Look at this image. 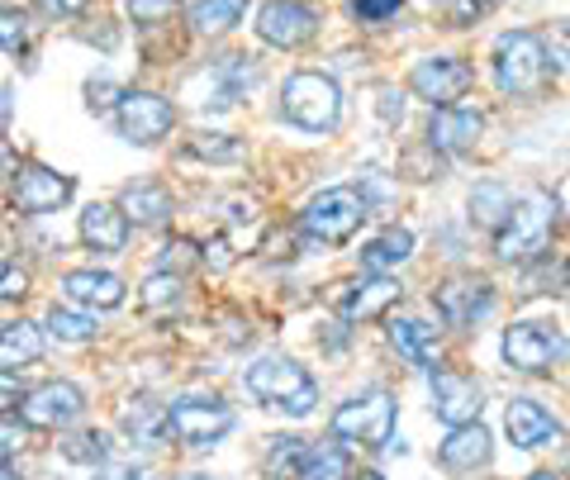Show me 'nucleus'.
<instances>
[{
	"label": "nucleus",
	"instance_id": "nucleus-8",
	"mask_svg": "<svg viewBox=\"0 0 570 480\" xmlns=\"http://www.w3.org/2000/svg\"><path fill=\"white\" fill-rule=\"evenodd\" d=\"M167 423H171L176 438L190 442V448H214V442L234 429V409L214 395H186L167 409Z\"/></svg>",
	"mask_w": 570,
	"mask_h": 480
},
{
	"label": "nucleus",
	"instance_id": "nucleus-53",
	"mask_svg": "<svg viewBox=\"0 0 570 480\" xmlns=\"http://www.w3.org/2000/svg\"><path fill=\"white\" fill-rule=\"evenodd\" d=\"M532 480H557V476H551V471H538V476H532Z\"/></svg>",
	"mask_w": 570,
	"mask_h": 480
},
{
	"label": "nucleus",
	"instance_id": "nucleus-25",
	"mask_svg": "<svg viewBox=\"0 0 570 480\" xmlns=\"http://www.w3.org/2000/svg\"><path fill=\"white\" fill-rule=\"evenodd\" d=\"M409 257H414V234H409V228H385L381 238H371L362 253H356L362 272H395Z\"/></svg>",
	"mask_w": 570,
	"mask_h": 480
},
{
	"label": "nucleus",
	"instance_id": "nucleus-30",
	"mask_svg": "<svg viewBox=\"0 0 570 480\" xmlns=\"http://www.w3.org/2000/svg\"><path fill=\"white\" fill-rule=\"evenodd\" d=\"M295 480H347V452L324 442V448H309L305 461H299Z\"/></svg>",
	"mask_w": 570,
	"mask_h": 480
},
{
	"label": "nucleus",
	"instance_id": "nucleus-28",
	"mask_svg": "<svg viewBox=\"0 0 570 480\" xmlns=\"http://www.w3.org/2000/svg\"><path fill=\"white\" fill-rule=\"evenodd\" d=\"M247 0H190L186 6V25L200 33V39H209V33H228L238 20H243Z\"/></svg>",
	"mask_w": 570,
	"mask_h": 480
},
{
	"label": "nucleus",
	"instance_id": "nucleus-34",
	"mask_svg": "<svg viewBox=\"0 0 570 480\" xmlns=\"http://www.w3.org/2000/svg\"><path fill=\"white\" fill-rule=\"evenodd\" d=\"M186 153L205 157V163H243V144L234 134H190Z\"/></svg>",
	"mask_w": 570,
	"mask_h": 480
},
{
	"label": "nucleus",
	"instance_id": "nucleus-11",
	"mask_svg": "<svg viewBox=\"0 0 570 480\" xmlns=\"http://www.w3.org/2000/svg\"><path fill=\"white\" fill-rule=\"evenodd\" d=\"M318 33V10L309 0H266L257 10V39L272 48H305Z\"/></svg>",
	"mask_w": 570,
	"mask_h": 480
},
{
	"label": "nucleus",
	"instance_id": "nucleus-39",
	"mask_svg": "<svg viewBox=\"0 0 570 480\" xmlns=\"http://www.w3.org/2000/svg\"><path fill=\"white\" fill-rule=\"evenodd\" d=\"M119 86L110 81V77H96V81H86V110H91V115H105V110H110V105H119Z\"/></svg>",
	"mask_w": 570,
	"mask_h": 480
},
{
	"label": "nucleus",
	"instance_id": "nucleus-17",
	"mask_svg": "<svg viewBox=\"0 0 570 480\" xmlns=\"http://www.w3.org/2000/svg\"><path fill=\"white\" fill-rule=\"evenodd\" d=\"M480 409H485V390L471 376H461V371H433V414L448 423V429L475 423Z\"/></svg>",
	"mask_w": 570,
	"mask_h": 480
},
{
	"label": "nucleus",
	"instance_id": "nucleus-54",
	"mask_svg": "<svg viewBox=\"0 0 570 480\" xmlns=\"http://www.w3.org/2000/svg\"><path fill=\"white\" fill-rule=\"evenodd\" d=\"M561 33H566V39H570V20H566V25H561Z\"/></svg>",
	"mask_w": 570,
	"mask_h": 480
},
{
	"label": "nucleus",
	"instance_id": "nucleus-37",
	"mask_svg": "<svg viewBox=\"0 0 570 480\" xmlns=\"http://www.w3.org/2000/svg\"><path fill=\"white\" fill-rule=\"evenodd\" d=\"M124 6H129V20H134V25L148 29V25H163L167 14L181 6V0H124Z\"/></svg>",
	"mask_w": 570,
	"mask_h": 480
},
{
	"label": "nucleus",
	"instance_id": "nucleus-40",
	"mask_svg": "<svg viewBox=\"0 0 570 480\" xmlns=\"http://www.w3.org/2000/svg\"><path fill=\"white\" fill-rule=\"evenodd\" d=\"M29 295V272L20 262L0 266V305H10V300H24Z\"/></svg>",
	"mask_w": 570,
	"mask_h": 480
},
{
	"label": "nucleus",
	"instance_id": "nucleus-41",
	"mask_svg": "<svg viewBox=\"0 0 570 480\" xmlns=\"http://www.w3.org/2000/svg\"><path fill=\"white\" fill-rule=\"evenodd\" d=\"M404 0H352V10H356V20H390V14H400Z\"/></svg>",
	"mask_w": 570,
	"mask_h": 480
},
{
	"label": "nucleus",
	"instance_id": "nucleus-35",
	"mask_svg": "<svg viewBox=\"0 0 570 480\" xmlns=\"http://www.w3.org/2000/svg\"><path fill=\"white\" fill-rule=\"evenodd\" d=\"M509 205H513V195L504 190V186H480L475 195H471V219H480V224H490V228H499V219L509 215Z\"/></svg>",
	"mask_w": 570,
	"mask_h": 480
},
{
	"label": "nucleus",
	"instance_id": "nucleus-20",
	"mask_svg": "<svg viewBox=\"0 0 570 480\" xmlns=\"http://www.w3.org/2000/svg\"><path fill=\"white\" fill-rule=\"evenodd\" d=\"M62 295L81 310H119L124 305V281L115 272H67Z\"/></svg>",
	"mask_w": 570,
	"mask_h": 480
},
{
	"label": "nucleus",
	"instance_id": "nucleus-45",
	"mask_svg": "<svg viewBox=\"0 0 570 480\" xmlns=\"http://www.w3.org/2000/svg\"><path fill=\"white\" fill-rule=\"evenodd\" d=\"M14 172H20V153H14L6 138H0V190H6L14 182Z\"/></svg>",
	"mask_w": 570,
	"mask_h": 480
},
{
	"label": "nucleus",
	"instance_id": "nucleus-32",
	"mask_svg": "<svg viewBox=\"0 0 570 480\" xmlns=\"http://www.w3.org/2000/svg\"><path fill=\"white\" fill-rule=\"evenodd\" d=\"M48 329L58 333L62 343H91V337L100 333L91 314H81V310H67V305H52V310H48Z\"/></svg>",
	"mask_w": 570,
	"mask_h": 480
},
{
	"label": "nucleus",
	"instance_id": "nucleus-10",
	"mask_svg": "<svg viewBox=\"0 0 570 480\" xmlns=\"http://www.w3.org/2000/svg\"><path fill=\"white\" fill-rule=\"evenodd\" d=\"M566 357V333L551 324H513L504 333V362L528 376H542Z\"/></svg>",
	"mask_w": 570,
	"mask_h": 480
},
{
	"label": "nucleus",
	"instance_id": "nucleus-50",
	"mask_svg": "<svg viewBox=\"0 0 570 480\" xmlns=\"http://www.w3.org/2000/svg\"><path fill=\"white\" fill-rule=\"evenodd\" d=\"M0 480H20V471H14V467H0Z\"/></svg>",
	"mask_w": 570,
	"mask_h": 480
},
{
	"label": "nucleus",
	"instance_id": "nucleus-23",
	"mask_svg": "<svg viewBox=\"0 0 570 480\" xmlns=\"http://www.w3.org/2000/svg\"><path fill=\"white\" fill-rule=\"evenodd\" d=\"M119 429L129 433L138 448H163L171 438V423H167V409L153 404V400H134L119 409Z\"/></svg>",
	"mask_w": 570,
	"mask_h": 480
},
{
	"label": "nucleus",
	"instance_id": "nucleus-56",
	"mask_svg": "<svg viewBox=\"0 0 570 480\" xmlns=\"http://www.w3.org/2000/svg\"><path fill=\"white\" fill-rule=\"evenodd\" d=\"M566 266H570V262H566Z\"/></svg>",
	"mask_w": 570,
	"mask_h": 480
},
{
	"label": "nucleus",
	"instance_id": "nucleus-4",
	"mask_svg": "<svg viewBox=\"0 0 570 480\" xmlns=\"http://www.w3.org/2000/svg\"><path fill=\"white\" fill-rule=\"evenodd\" d=\"M281 115L305 134H328V129H337V119H343V91H337V81L324 72H295V77H285Z\"/></svg>",
	"mask_w": 570,
	"mask_h": 480
},
{
	"label": "nucleus",
	"instance_id": "nucleus-2",
	"mask_svg": "<svg viewBox=\"0 0 570 480\" xmlns=\"http://www.w3.org/2000/svg\"><path fill=\"white\" fill-rule=\"evenodd\" d=\"M551 81V52L532 29H509L494 39V86L504 96H538Z\"/></svg>",
	"mask_w": 570,
	"mask_h": 480
},
{
	"label": "nucleus",
	"instance_id": "nucleus-48",
	"mask_svg": "<svg viewBox=\"0 0 570 480\" xmlns=\"http://www.w3.org/2000/svg\"><path fill=\"white\" fill-rule=\"evenodd\" d=\"M39 6H43L48 14H81L86 0H39Z\"/></svg>",
	"mask_w": 570,
	"mask_h": 480
},
{
	"label": "nucleus",
	"instance_id": "nucleus-43",
	"mask_svg": "<svg viewBox=\"0 0 570 480\" xmlns=\"http://www.w3.org/2000/svg\"><path fill=\"white\" fill-rule=\"evenodd\" d=\"M200 262H209L214 272H224V266L234 262V253H228V238H214V243H205V247H200Z\"/></svg>",
	"mask_w": 570,
	"mask_h": 480
},
{
	"label": "nucleus",
	"instance_id": "nucleus-16",
	"mask_svg": "<svg viewBox=\"0 0 570 480\" xmlns=\"http://www.w3.org/2000/svg\"><path fill=\"white\" fill-rule=\"evenodd\" d=\"M10 200L20 215H48L71 200V176L48 172V167H20L10 182Z\"/></svg>",
	"mask_w": 570,
	"mask_h": 480
},
{
	"label": "nucleus",
	"instance_id": "nucleus-5",
	"mask_svg": "<svg viewBox=\"0 0 570 480\" xmlns=\"http://www.w3.org/2000/svg\"><path fill=\"white\" fill-rule=\"evenodd\" d=\"M362 224H366V195L356 186H328L305 205L299 234H305L309 243H318V247H337V243H347Z\"/></svg>",
	"mask_w": 570,
	"mask_h": 480
},
{
	"label": "nucleus",
	"instance_id": "nucleus-51",
	"mask_svg": "<svg viewBox=\"0 0 570 480\" xmlns=\"http://www.w3.org/2000/svg\"><path fill=\"white\" fill-rule=\"evenodd\" d=\"M6 115H10V96H6V91H0V119H6Z\"/></svg>",
	"mask_w": 570,
	"mask_h": 480
},
{
	"label": "nucleus",
	"instance_id": "nucleus-29",
	"mask_svg": "<svg viewBox=\"0 0 570 480\" xmlns=\"http://www.w3.org/2000/svg\"><path fill=\"white\" fill-rule=\"evenodd\" d=\"M138 305L148 314H176V310H181V276H176V272L148 276V281H142V291H138Z\"/></svg>",
	"mask_w": 570,
	"mask_h": 480
},
{
	"label": "nucleus",
	"instance_id": "nucleus-33",
	"mask_svg": "<svg viewBox=\"0 0 570 480\" xmlns=\"http://www.w3.org/2000/svg\"><path fill=\"white\" fill-rule=\"evenodd\" d=\"M62 457L67 461H81V467H100L105 457H115V448H110V438H105L100 429H86V433H71L62 442Z\"/></svg>",
	"mask_w": 570,
	"mask_h": 480
},
{
	"label": "nucleus",
	"instance_id": "nucleus-27",
	"mask_svg": "<svg viewBox=\"0 0 570 480\" xmlns=\"http://www.w3.org/2000/svg\"><path fill=\"white\" fill-rule=\"evenodd\" d=\"M43 357V329L39 324H6L0 329V371H14V366H29Z\"/></svg>",
	"mask_w": 570,
	"mask_h": 480
},
{
	"label": "nucleus",
	"instance_id": "nucleus-36",
	"mask_svg": "<svg viewBox=\"0 0 570 480\" xmlns=\"http://www.w3.org/2000/svg\"><path fill=\"white\" fill-rule=\"evenodd\" d=\"M190 266H200V243H190V238H171L163 247V272H190Z\"/></svg>",
	"mask_w": 570,
	"mask_h": 480
},
{
	"label": "nucleus",
	"instance_id": "nucleus-21",
	"mask_svg": "<svg viewBox=\"0 0 570 480\" xmlns=\"http://www.w3.org/2000/svg\"><path fill=\"white\" fill-rule=\"evenodd\" d=\"M81 243L91 253H124L129 243V219L119 205H86L81 209Z\"/></svg>",
	"mask_w": 570,
	"mask_h": 480
},
{
	"label": "nucleus",
	"instance_id": "nucleus-47",
	"mask_svg": "<svg viewBox=\"0 0 570 480\" xmlns=\"http://www.w3.org/2000/svg\"><path fill=\"white\" fill-rule=\"evenodd\" d=\"M20 404V381H14V371H0V409Z\"/></svg>",
	"mask_w": 570,
	"mask_h": 480
},
{
	"label": "nucleus",
	"instance_id": "nucleus-38",
	"mask_svg": "<svg viewBox=\"0 0 570 480\" xmlns=\"http://www.w3.org/2000/svg\"><path fill=\"white\" fill-rule=\"evenodd\" d=\"M29 43V20L20 10H0V48L6 52H20Z\"/></svg>",
	"mask_w": 570,
	"mask_h": 480
},
{
	"label": "nucleus",
	"instance_id": "nucleus-15",
	"mask_svg": "<svg viewBox=\"0 0 570 480\" xmlns=\"http://www.w3.org/2000/svg\"><path fill=\"white\" fill-rule=\"evenodd\" d=\"M480 129H485V110L480 105H433V119H428V148L433 153H471Z\"/></svg>",
	"mask_w": 570,
	"mask_h": 480
},
{
	"label": "nucleus",
	"instance_id": "nucleus-44",
	"mask_svg": "<svg viewBox=\"0 0 570 480\" xmlns=\"http://www.w3.org/2000/svg\"><path fill=\"white\" fill-rule=\"evenodd\" d=\"M100 467H105V480H142V467H134V461H115V457H105Z\"/></svg>",
	"mask_w": 570,
	"mask_h": 480
},
{
	"label": "nucleus",
	"instance_id": "nucleus-12",
	"mask_svg": "<svg viewBox=\"0 0 570 480\" xmlns=\"http://www.w3.org/2000/svg\"><path fill=\"white\" fill-rule=\"evenodd\" d=\"M81 409L86 395L71 381H43L20 400V419L24 429H67V423L81 419Z\"/></svg>",
	"mask_w": 570,
	"mask_h": 480
},
{
	"label": "nucleus",
	"instance_id": "nucleus-46",
	"mask_svg": "<svg viewBox=\"0 0 570 480\" xmlns=\"http://www.w3.org/2000/svg\"><path fill=\"white\" fill-rule=\"evenodd\" d=\"M480 14V0H452V10H448V20L461 29V25H471Z\"/></svg>",
	"mask_w": 570,
	"mask_h": 480
},
{
	"label": "nucleus",
	"instance_id": "nucleus-22",
	"mask_svg": "<svg viewBox=\"0 0 570 480\" xmlns=\"http://www.w3.org/2000/svg\"><path fill=\"white\" fill-rule=\"evenodd\" d=\"M119 209L124 219L138 224V228H153V224H167L171 219V190L157 186V182H138L119 195Z\"/></svg>",
	"mask_w": 570,
	"mask_h": 480
},
{
	"label": "nucleus",
	"instance_id": "nucleus-13",
	"mask_svg": "<svg viewBox=\"0 0 570 480\" xmlns=\"http://www.w3.org/2000/svg\"><path fill=\"white\" fill-rule=\"evenodd\" d=\"M253 81H257L253 58H219L214 67H205L200 77H190L186 91H200V100H195L200 110H228Z\"/></svg>",
	"mask_w": 570,
	"mask_h": 480
},
{
	"label": "nucleus",
	"instance_id": "nucleus-26",
	"mask_svg": "<svg viewBox=\"0 0 570 480\" xmlns=\"http://www.w3.org/2000/svg\"><path fill=\"white\" fill-rule=\"evenodd\" d=\"M390 347L414 366H428L438 357V329L423 324V319H395V324H390Z\"/></svg>",
	"mask_w": 570,
	"mask_h": 480
},
{
	"label": "nucleus",
	"instance_id": "nucleus-6",
	"mask_svg": "<svg viewBox=\"0 0 570 480\" xmlns=\"http://www.w3.org/2000/svg\"><path fill=\"white\" fill-rule=\"evenodd\" d=\"M328 429L337 442L381 452L385 442H395V395H390V390H366V395H356L337 409Z\"/></svg>",
	"mask_w": 570,
	"mask_h": 480
},
{
	"label": "nucleus",
	"instance_id": "nucleus-52",
	"mask_svg": "<svg viewBox=\"0 0 570 480\" xmlns=\"http://www.w3.org/2000/svg\"><path fill=\"white\" fill-rule=\"evenodd\" d=\"M356 480H385V476H376V471H362V476H356Z\"/></svg>",
	"mask_w": 570,
	"mask_h": 480
},
{
	"label": "nucleus",
	"instance_id": "nucleus-7",
	"mask_svg": "<svg viewBox=\"0 0 570 480\" xmlns=\"http://www.w3.org/2000/svg\"><path fill=\"white\" fill-rule=\"evenodd\" d=\"M115 124H119V134L129 138V144L153 148V144H163V138L171 134L176 110H171V100L157 96V91H124L119 105H115Z\"/></svg>",
	"mask_w": 570,
	"mask_h": 480
},
{
	"label": "nucleus",
	"instance_id": "nucleus-49",
	"mask_svg": "<svg viewBox=\"0 0 570 480\" xmlns=\"http://www.w3.org/2000/svg\"><path fill=\"white\" fill-rule=\"evenodd\" d=\"M400 110H404V105H395V91H381V115H385V119H395Z\"/></svg>",
	"mask_w": 570,
	"mask_h": 480
},
{
	"label": "nucleus",
	"instance_id": "nucleus-19",
	"mask_svg": "<svg viewBox=\"0 0 570 480\" xmlns=\"http://www.w3.org/2000/svg\"><path fill=\"white\" fill-rule=\"evenodd\" d=\"M504 429H509V438H513V448H523V452L547 448V442L561 438V423L551 419L538 400H513L509 414H504Z\"/></svg>",
	"mask_w": 570,
	"mask_h": 480
},
{
	"label": "nucleus",
	"instance_id": "nucleus-42",
	"mask_svg": "<svg viewBox=\"0 0 570 480\" xmlns=\"http://www.w3.org/2000/svg\"><path fill=\"white\" fill-rule=\"evenodd\" d=\"M29 442V429H24V419L14 423V419H0V452H20Z\"/></svg>",
	"mask_w": 570,
	"mask_h": 480
},
{
	"label": "nucleus",
	"instance_id": "nucleus-24",
	"mask_svg": "<svg viewBox=\"0 0 570 480\" xmlns=\"http://www.w3.org/2000/svg\"><path fill=\"white\" fill-rule=\"evenodd\" d=\"M485 461H490V433L480 429V419L461 423V429H452L448 442H442V467H452V471H475V467H485Z\"/></svg>",
	"mask_w": 570,
	"mask_h": 480
},
{
	"label": "nucleus",
	"instance_id": "nucleus-18",
	"mask_svg": "<svg viewBox=\"0 0 570 480\" xmlns=\"http://www.w3.org/2000/svg\"><path fill=\"white\" fill-rule=\"evenodd\" d=\"M400 281H390L385 272H371L362 281H352V286L337 291V314L352 319V324H362V319H381L385 310L400 305Z\"/></svg>",
	"mask_w": 570,
	"mask_h": 480
},
{
	"label": "nucleus",
	"instance_id": "nucleus-3",
	"mask_svg": "<svg viewBox=\"0 0 570 480\" xmlns=\"http://www.w3.org/2000/svg\"><path fill=\"white\" fill-rule=\"evenodd\" d=\"M243 385H247V395H257L272 409H285V414H295V419H309L314 404H318L314 376L291 357H257L253 366H247Z\"/></svg>",
	"mask_w": 570,
	"mask_h": 480
},
{
	"label": "nucleus",
	"instance_id": "nucleus-55",
	"mask_svg": "<svg viewBox=\"0 0 570 480\" xmlns=\"http://www.w3.org/2000/svg\"><path fill=\"white\" fill-rule=\"evenodd\" d=\"M181 480H209V476H181Z\"/></svg>",
	"mask_w": 570,
	"mask_h": 480
},
{
	"label": "nucleus",
	"instance_id": "nucleus-1",
	"mask_svg": "<svg viewBox=\"0 0 570 480\" xmlns=\"http://www.w3.org/2000/svg\"><path fill=\"white\" fill-rule=\"evenodd\" d=\"M557 215H561V209H557V195H551V190H542V186L523 190L519 200L509 205V215L499 219V228H494V253L504 262L542 257L551 234H557Z\"/></svg>",
	"mask_w": 570,
	"mask_h": 480
},
{
	"label": "nucleus",
	"instance_id": "nucleus-14",
	"mask_svg": "<svg viewBox=\"0 0 570 480\" xmlns=\"http://www.w3.org/2000/svg\"><path fill=\"white\" fill-rule=\"evenodd\" d=\"M475 86V72L461 58H428L409 72V91L428 105H456Z\"/></svg>",
	"mask_w": 570,
	"mask_h": 480
},
{
	"label": "nucleus",
	"instance_id": "nucleus-9",
	"mask_svg": "<svg viewBox=\"0 0 570 480\" xmlns=\"http://www.w3.org/2000/svg\"><path fill=\"white\" fill-rule=\"evenodd\" d=\"M433 310L448 329H471L475 319H485L494 310V286L475 272H456L433 291Z\"/></svg>",
	"mask_w": 570,
	"mask_h": 480
},
{
	"label": "nucleus",
	"instance_id": "nucleus-31",
	"mask_svg": "<svg viewBox=\"0 0 570 480\" xmlns=\"http://www.w3.org/2000/svg\"><path fill=\"white\" fill-rule=\"evenodd\" d=\"M305 452H309L305 438H272V448H266V476L272 480H295Z\"/></svg>",
	"mask_w": 570,
	"mask_h": 480
}]
</instances>
